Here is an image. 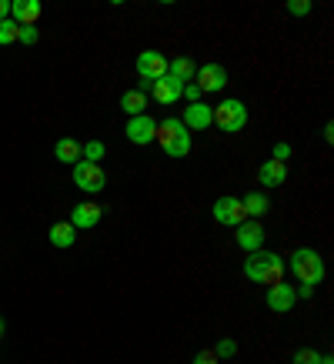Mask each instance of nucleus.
Wrapping results in <instances>:
<instances>
[{
	"label": "nucleus",
	"mask_w": 334,
	"mask_h": 364,
	"mask_svg": "<svg viewBox=\"0 0 334 364\" xmlns=\"http://www.w3.org/2000/svg\"><path fill=\"white\" fill-rule=\"evenodd\" d=\"M284 257L274 251H254V254H247V261H244V277L247 281H254V284H281L284 281Z\"/></svg>",
	"instance_id": "obj_1"
},
{
	"label": "nucleus",
	"mask_w": 334,
	"mask_h": 364,
	"mask_svg": "<svg viewBox=\"0 0 334 364\" xmlns=\"http://www.w3.org/2000/svg\"><path fill=\"white\" fill-rule=\"evenodd\" d=\"M154 141L167 157H188L190 154V131L181 124V117H164V121H157Z\"/></svg>",
	"instance_id": "obj_2"
},
{
	"label": "nucleus",
	"mask_w": 334,
	"mask_h": 364,
	"mask_svg": "<svg viewBox=\"0 0 334 364\" xmlns=\"http://www.w3.org/2000/svg\"><path fill=\"white\" fill-rule=\"evenodd\" d=\"M284 267L298 277L301 284L318 287L324 281V257L314 251V247H298V251H291V257H288V264Z\"/></svg>",
	"instance_id": "obj_3"
},
{
	"label": "nucleus",
	"mask_w": 334,
	"mask_h": 364,
	"mask_svg": "<svg viewBox=\"0 0 334 364\" xmlns=\"http://www.w3.org/2000/svg\"><path fill=\"white\" fill-rule=\"evenodd\" d=\"M214 127H221L224 134H241L247 127V107L237 97H224L217 107H211Z\"/></svg>",
	"instance_id": "obj_4"
},
{
	"label": "nucleus",
	"mask_w": 334,
	"mask_h": 364,
	"mask_svg": "<svg viewBox=\"0 0 334 364\" xmlns=\"http://www.w3.org/2000/svg\"><path fill=\"white\" fill-rule=\"evenodd\" d=\"M74 184H77L84 194H100V191L107 188V174L100 171V164L77 161V164H74Z\"/></svg>",
	"instance_id": "obj_5"
},
{
	"label": "nucleus",
	"mask_w": 334,
	"mask_h": 364,
	"mask_svg": "<svg viewBox=\"0 0 334 364\" xmlns=\"http://www.w3.org/2000/svg\"><path fill=\"white\" fill-rule=\"evenodd\" d=\"M211 214H214V221L224 224V228H237V224L247 221L241 198H217V200L211 204Z\"/></svg>",
	"instance_id": "obj_6"
},
{
	"label": "nucleus",
	"mask_w": 334,
	"mask_h": 364,
	"mask_svg": "<svg viewBox=\"0 0 334 364\" xmlns=\"http://www.w3.org/2000/svg\"><path fill=\"white\" fill-rule=\"evenodd\" d=\"M264 228H261V221H251V218H247L244 224H237V228H234V237H237V247H241V251L244 254H254V251H261V247H264Z\"/></svg>",
	"instance_id": "obj_7"
},
{
	"label": "nucleus",
	"mask_w": 334,
	"mask_h": 364,
	"mask_svg": "<svg viewBox=\"0 0 334 364\" xmlns=\"http://www.w3.org/2000/svg\"><path fill=\"white\" fill-rule=\"evenodd\" d=\"M194 84H198L200 94H217V90L227 87V70L221 64H204V67H198Z\"/></svg>",
	"instance_id": "obj_8"
},
{
	"label": "nucleus",
	"mask_w": 334,
	"mask_h": 364,
	"mask_svg": "<svg viewBox=\"0 0 334 364\" xmlns=\"http://www.w3.org/2000/svg\"><path fill=\"white\" fill-rule=\"evenodd\" d=\"M154 131H157V121L154 117H147V114H141V117H127V127H124L127 141L137 144V147L154 144Z\"/></svg>",
	"instance_id": "obj_9"
},
{
	"label": "nucleus",
	"mask_w": 334,
	"mask_h": 364,
	"mask_svg": "<svg viewBox=\"0 0 334 364\" xmlns=\"http://www.w3.org/2000/svg\"><path fill=\"white\" fill-rule=\"evenodd\" d=\"M137 74H141V80H161L167 74V57L161 54V50H144V54L137 57Z\"/></svg>",
	"instance_id": "obj_10"
},
{
	"label": "nucleus",
	"mask_w": 334,
	"mask_h": 364,
	"mask_svg": "<svg viewBox=\"0 0 334 364\" xmlns=\"http://www.w3.org/2000/svg\"><path fill=\"white\" fill-rule=\"evenodd\" d=\"M294 301H298V291L291 284H284V281H281V284H271L264 294V304L271 311H278V314H288V311L294 308Z\"/></svg>",
	"instance_id": "obj_11"
},
{
	"label": "nucleus",
	"mask_w": 334,
	"mask_h": 364,
	"mask_svg": "<svg viewBox=\"0 0 334 364\" xmlns=\"http://www.w3.org/2000/svg\"><path fill=\"white\" fill-rule=\"evenodd\" d=\"M181 124H184L188 131H208V127L214 124L211 104H204V100H198V104H188V107H184V114H181Z\"/></svg>",
	"instance_id": "obj_12"
},
{
	"label": "nucleus",
	"mask_w": 334,
	"mask_h": 364,
	"mask_svg": "<svg viewBox=\"0 0 334 364\" xmlns=\"http://www.w3.org/2000/svg\"><path fill=\"white\" fill-rule=\"evenodd\" d=\"M41 14H44L41 0H11V21L17 27H37Z\"/></svg>",
	"instance_id": "obj_13"
},
{
	"label": "nucleus",
	"mask_w": 334,
	"mask_h": 364,
	"mask_svg": "<svg viewBox=\"0 0 334 364\" xmlns=\"http://www.w3.org/2000/svg\"><path fill=\"white\" fill-rule=\"evenodd\" d=\"M100 218H104V208L87 200V204H74V214H70V224H74V231H90V228H97Z\"/></svg>",
	"instance_id": "obj_14"
},
{
	"label": "nucleus",
	"mask_w": 334,
	"mask_h": 364,
	"mask_svg": "<svg viewBox=\"0 0 334 364\" xmlns=\"http://www.w3.org/2000/svg\"><path fill=\"white\" fill-rule=\"evenodd\" d=\"M151 94H154V100L157 104H178L181 100V94H184V84H181V80H174V77H161V80H154V84H151Z\"/></svg>",
	"instance_id": "obj_15"
},
{
	"label": "nucleus",
	"mask_w": 334,
	"mask_h": 364,
	"mask_svg": "<svg viewBox=\"0 0 334 364\" xmlns=\"http://www.w3.org/2000/svg\"><path fill=\"white\" fill-rule=\"evenodd\" d=\"M257 177H261L264 188H281V184L288 181V164H281V161H264L261 171H257Z\"/></svg>",
	"instance_id": "obj_16"
},
{
	"label": "nucleus",
	"mask_w": 334,
	"mask_h": 364,
	"mask_svg": "<svg viewBox=\"0 0 334 364\" xmlns=\"http://www.w3.org/2000/svg\"><path fill=\"white\" fill-rule=\"evenodd\" d=\"M47 237H50V244H54V247H74L77 231H74V224H70V221H57V224H50Z\"/></svg>",
	"instance_id": "obj_17"
},
{
	"label": "nucleus",
	"mask_w": 334,
	"mask_h": 364,
	"mask_svg": "<svg viewBox=\"0 0 334 364\" xmlns=\"http://www.w3.org/2000/svg\"><path fill=\"white\" fill-rule=\"evenodd\" d=\"M198 74V64L190 57H178V60H167V77L181 80V84H190V77Z\"/></svg>",
	"instance_id": "obj_18"
},
{
	"label": "nucleus",
	"mask_w": 334,
	"mask_h": 364,
	"mask_svg": "<svg viewBox=\"0 0 334 364\" xmlns=\"http://www.w3.org/2000/svg\"><path fill=\"white\" fill-rule=\"evenodd\" d=\"M241 204H244V214L251 218V221H261L267 214V208H271V200L261 194V191H251L247 198H241Z\"/></svg>",
	"instance_id": "obj_19"
},
{
	"label": "nucleus",
	"mask_w": 334,
	"mask_h": 364,
	"mask_svg": "<svg viewBox=\"0 0 334 364\" xmlns=\"http://www.w3.org/2000/svg\"><path fill=\"white\" fill-rule=\"evenodd\" d=\"M147 94H141V90H127L121 97V111L127 114V117H141V114H147Z\"/></svg>",
	"instance_id": "obj_20"
},
{
	"label": "nucleus",
	"mask_w": 334,
	"mask_h": 364,
	"mask_svg": "<svg viewBox=\"0 0 334 364\" xmlns=\"http://www.w3.org/2000/svg\"><path fill=\"white\" fill-rule=\"evenodd\" d=\"M54 154L60 164H77L80 161V144L74 141V137H60V141L54 144Z\"/></svg>",
	"instance_id": "obj_21"
},
{
	"label": "nucleus",
	"mask_w": 334,
	"mask_h": 364,
	"mask_svg": "<svg viewBox=\"0 0 334 364\" xmlns=\"http://www.w3.org/2000/svg\"><path fill=\"white\" fill-rule=\"evenodd\" d=\"M104 154H107V147L100 141H90V144H84L80 147V161H87V164H100L104 161Z\"/></svg>",
	"instance_id": "obj_22"
},
{
	"label": "nucleus",
	"mask_w": 334,
	"mask_h": 364,
	"mask_svg": "<svg viewBox=\"0 0 334 364\" xmlns=\"http://www.w3.org/2000/svg\"><path fill=\"white\" fill-rule=\"evenodd\" d=\"M211 351L217 354V361H227V358L237 354V341H234V338H224V341H217V348H211Z\"/></svg>",
	"instance_id": "obj_23"
},
{
	"label": "nucleus",
	"mask_w": 334,
	"mask_h": 364,
	"mask_svg": "<svg viewBox=\"0 0 334 364\" xmlns=\"http://www.w3.org/2000/svg\"><path fill=\"white\" fill-rule=\"evenodd\" d=\"M0 44H17V23L7 17V21H0Z\"/></svg>",
	"instance_id": "obj_24"
},
{
	"label": "nucleus",
	"mask_w": 334,
	"mask_h": 364,
	"mask_svg": "<svg viewBox=\"0 0 334 364\" xmlns=\"http://www.w3.org/2000/svg\"><path fill=\"white\" fill-rule=\"evenodd\" d=\"M41 41V33H37V27H17V44H37Z\"/></svg>",
	"instance_id": "obj_25"
},
{
	"label": "nucleus",
	"mask_w": 334,
	"mask_h": 364,
	"mask_svg": "<svg viewBox=\"0 0 334 364\" xmlns=\"http://www.w3.org/2000/svg\"><path fill=\"white\" fill-rule=\"evenodd\" d=\"M294 364H321V354L314 351V348H301V351L294 354Z\"/></svg>",
	"instance_id": "obj_26"
},
{
	"label": "nucleus",
	"mask_w": 334,
	"mask_h": 364,
	"mask_svg": "<svg viewBox=\"0 0 334 364\" xmlns=\"http://www.w3.org/2000/svg\"><path fill=\"white\" fill-rule=\"evenodd\" d=\"M288 14H294V17H304V14H311V4H308V0H291V4H288Z\"/></svg>",
	"instance_id": "obj_27"
},
{
	"label": "nucleus",
	"mask_w": 334,
	"mask_h": 364,
	"mask_svg": "<svg viewBox=\"0 0 334 364\" xmlns=\"http://www.w3.org/2000/svg\"><path fill=\"white\" fill-rule=\"evenodd\" d=\"M271 161H281V164H288L291 161V144H274V157H271Z\"/></svg>",
	"instance_id": "obj_28"
},
{
	"label": "nucleus",
	"mask_w": 334,
	"mask_h": 364,
	"mask_svg": "<svg viewBox=\"0 0 334 364\" xmlns=\"http://www.w3.org/2000/svg\"><path fill=\"white\" fill-rule=\"evenodd\" d=\"M181 97L188 100V104H198V100L204 97V94L198 90V84H184V94H181Z\"/></svg>",
	"instance_id": "obj_29"
},
{
	"label": "nucleus",
	"mask_w": 334,
	"mask_h": 364,
	"mask_svg": "<svg viewBox=\"0 0 334 364\" xmlns=\"http://www.w3.org/2000/svg\"><path fill=\"white\" fill-rule=\"evenodd\" d=\"M194 364H221V361H217V354L214 351H198L194 354Z\"/></svg>",
	"instance_id": "obj_30"
},
{
	"label": "nucleus",
	"mask_w": 334,
	"mask_h": 364,
	"mask_svg": "<svg viewBox=\"0 0 334 364\" xmlns=\"http://www.w3.org/2000/svg\"><path fill=\"white\" fill-rule=\"evenodd\" d=\"M11 17V0H0V21H7Z\"/></svg>",
	"instance_id": "obj_31"
},
{
	"label": "nucleus",
	"mask_w": 334,
	"mask_h": 364,
	"mask_svg": "<svg viewBox=\"0 0 334 364\" xmlns=\"http://www.w3.org/2000/svg\"><path fill=\"white\" fill-rule=\"evenodd\" d=\"M298 298H314V287H311V284H301V291H298Z\"/></svg>",
	"instance_id": "obj_32"
},
{
	"label": "nucleus",
	"mask_w": 334,
	"mask_h": 364,
	"mask_svg": "<svg viewBox=\"0 0 334 364\" xmlns=\"http://www.w3.org/2000/svg\"><path fill=\"white\" fill-rule=\"evenodd\" d=\"M0 338H4V318H0Z\"/></svg>",
	"instance_id": "obj_33"
}]
</instances>
